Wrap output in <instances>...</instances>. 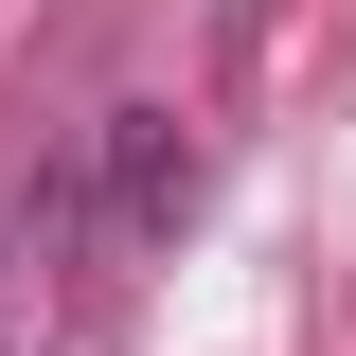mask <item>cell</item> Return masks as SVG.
<instances>
[]
</instances>
